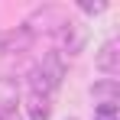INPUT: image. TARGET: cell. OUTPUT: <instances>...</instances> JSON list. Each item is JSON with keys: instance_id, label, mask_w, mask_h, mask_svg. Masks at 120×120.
<instances>
[{"instance_id": "cell-1", "label": "cell", "mask_w": 120, "mask_h": 120, "mask_svg": "<svg viewBox=\"0 0 120 120\" xmlns=\"http://www.w3.org/2000/svg\"><path fill=\"white\" fill-rule=\"evenodd\" d=\"M62 78H65V62L59 52H45L42 62L29 71V94H39V98H55Z\"/></svg>"}, {"instance_id": "cell-2", "label": "cell", "mask_w": 120, "mask_h": 120, "mask_svg": "<svg viewBox=\"0 0 120 120\" xmlns=\"http://www.w3.org/2000/svg\"><path fill=\"white\" fill-rule=\"evenodd\" d=\"M55 39H59L62 52H68V55H78L81 49H84V29H81L78 23L65 20V26H62L59 33H55ZM62 52H59V55H62Z\"/></svg>"}, {"instance_id": "cell-3", "label": "cell", "mask_w": 120, "mask_h": 120, "mask_svg": "<svg viewBox=\"0 0 120 120\" xmlns=\"http://www.w3.org/2000/svg\"><path fill=\"white\" fill-rule=\"evenodd\" d=\"M0 120H23L16 107V84L10 78H0Z\"/></svg>"}, {"instance_id": "cell-4", "label": "cell", "mask_w": 120, "mask_h": 120, "mask_svg": "<svg viewBox=\"0 0 120 120\" xmlns=\"http://www.w3.org/2000/svg\"><path fill=\"white\" fill-rule=\"evenodd\" d=\"M29 29L26 26H16V29H10V33H0V52H26L29 49Z\"/></svg>"}, {"instance_id": "cell-5", "label": "cell", "mask_w": 120, "mask_h": 120, "mask_svg": "<svg viewBox=\"0 0 120 120\" xmlns=\"http://www.w3.org/2000/svg\"><path fill=\"white\" fill-rule=\"evenodd\" d=\"M98 68L104 71V75H117L120 71V52H117V39L104 42L98 52Z\"/></svg>"}, {"instance_id": "cell-6", "label": "cell", "mask_w": 120, "mask_h": 120, "mask_svg": "<svg viewBox=\"0 0 120 120\" xmlns=\"http://www.w3.org/2000/svg\"><path fill=\"white\" fill-rule=\"evenodd\" d=\"M91 94H94L98 104H117L120 88H117V81H114V78H107V81H101V84H94V88H91Z\"/></svg>"}, {"instance_id": "cell-7", "label": "cell", "mask_w": 120, "mask_h": 120, "mask_svg": "<svg viewBox=\"0 0 120 120\" xmlns=\"http://www.w3.org/2000/svg\"><path fill=\"white\" fill-rule=\"evenodd\" d=\"M29 120H49L52 114V101L49 98H39V94H29Z\"/></svg>"}, {"instance_id": "cell-8", "label": "cell", "mask_w": 120, "mask_h": 120, "mask_svg": "<svg viewBox=\"0 0 120 120\" xmlns=\"http://www.w3.org/2000/svg\"><path fill=\"white\" fill-rule=\"evenodd\" d=\"M94 120H117V104H98L94 107Z\"/></svg>"}, {"instance_id": "cell-9", "label": "cell", "mask_w": 120, "mask_h": 120, "mask_svg": "<svg viewBox=\"0 0 120 120\" xmlns=\"http://www.w3.org/2000/svg\"><path fill=\"white\" fill-rule=\"evenodd\" d=\"M81 10H84V13H101L104 3H81Z\"/></svg>"}]
</instances>
